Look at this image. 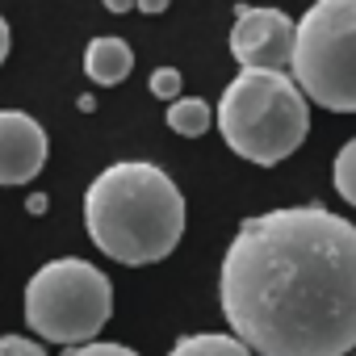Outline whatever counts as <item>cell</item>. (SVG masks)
Wrapping results in <instances>:
<instances>
[{"mask_svg":"<svg viewBox=\"0 0 356 356\" xmlns=\"http://www.w3.org/2000/svg\"><path fill=\"white\" fill-rule=\"evenodd\" d=\"M0 356H47V348L30 335H0Z\"/></svg>","mask_w":356,"mask_h":356,"instance_id":"13","label":"cell"},{"mask_svg":"<svg viewBox=\"0 0 356 356\" xmlns=\"http://www.w3.org/2000/svg\"><path fill=\"white\" fill-rule=\"evenodd\" d=\"M67 356H138L134 348H126V343H84V348H72Z\"/></svg>","mask_w":356,"mask_h":356,"instance_id":"14","label":"cell"},{"mask_svg":"<svg viewBox=\"0 0 356 356\" xmlns=\"http://www.w3.org/2000/svg\"><path fill=\"white\" fill-rule=\"evenodd\" d=\"M168 356H252L235 335H222V331H197V335H185L176 339Z\"/></svg>","mask_w":356,"mask_h":356,"instance_id":"9","label":"cell"},{"mask_svg":"<svg viewBox=\"0 0 356 356\" xmlns=\"http://www.w3.org/2000/svg\"><path fill=\"white\" fill-rule=\"evenodd\" d=\"M331 168H335V172H331V181H335L339 197H343L348 206H356V138H348V143L339 147V155H335Z\"/></svg>","mask_w":356,"mask_h":356,"instance_id":"11","label":"cell"},{"mask_svg":"<svg viewBox=\"0 0 356 356\" xmlns=\"http://www.w3.org/2000/svg\"><path fill=\"white\" fill-rule=\"evenodd\" d=\"M227 147L260 168L289 159L310 134V105L285 72H239L214 113Z\"/></svg>","mask_w":356,"mask_h":356,"instance_id":"3","label":"cell"},{"mask_svg":"<svg viewBox=\"0 0 356 356\" xmlns=\"http://www.w3.org/2000/svg\"><path fill=\"white\" fill-rule=\"evenodd\" d=\"M84 227L97 252L118 264H155L176 252L185 235V193L176 181L147 163H109L84 193Z\"/></svg>","mask_w":356,"mask_h":356,"instance_id":"2","label":"cell"},{"mask_svg":"<svg viewBox=\"0 0 356 356\" xmlns=\"http://www.w3.org/2000/svg\"><path fill=\"white\" fill-rule=\"evenodd\" d=\"M289 80L331 113H356V0H318L293 22Z\"/></svg>","mask_w":356,"mask_h":356,"instance_id":"4","label":"cell"},{"mask_svg":"<svg viewBox=\"0 0 356 356\" xmlns=\"http://www.w3.org/2000/svg\"><path fill=\"white\" fill-rule=\"evenodd\" d=\"M181 72L176 67H155L151 72V92L159 97V101H181Z\"/></svg>","mask_w":356,"mask_h":356,"instance_id":"12","label":"cell"},{"mask_svg":"<svg viewBox=\"0 0 356 356\" xmlns=\"http://www.w3.org/2000/svg\"><path fill=\"white\" fill-rule=\"evenodd\" d=\"M352 356H356V352H352Z\"/></svg>","mask_w":356,"mask_h":356,"instance_id":"17","label":"cell"},{"mask_svg":"<svg viewBox=\"0 0 356 356\" xmlns=\"http://www.w3.org/2000/svg\"><path fill=\"white\" fill-rule=\"evenodd\" d=\"M109 314L113 281L80 256L51 260L26 281V327L51 343L84 348L105 331Z\"/></svg>","mask_w":356,"mask_h":356,"instance_id":"5","label":"cell"},{"mask_svg":"<svg viewBox=\"0 0 356 356\" xmlns=\"http://www.w3.org/2000/svg\"><path fill=\"white\" fill-rule=\"evenodd\" d=\"M214 122V109L202 101V97H181V101H172L168 105V126L181 134V138H197L206 134Z\"/></svg>","mask_w":356,"mask_h":356,"instance_id":"10","label":"cell"},{"mask_svg":"<svg viewBox=\"0 0 356 356\" xmlns=\"http://www.w3.org/2000/svg\"><path fill=\"white\" fill-rule=\"evenodd\" d=\"M218 302L252 356L356 352V222L323 206L252 214L222 256Z\"/></svg>","mask_w":356,"mask_h":356,"instance_id":"1","label":"cell"},{"mask_svg":"<svg viewBox=\"0 0 356 356\" xmlns=\"http://www.w3.org/2000/svg\"><path fill=\"white\" fill-rule=\"evenodd\" d=\"M231 55L243 72H285L293 63V22L281 9H239Z\"/></svg>","mask_w":356,"mask_h":356,"instance_id":"6","label":"cell"},{"mask_svg":"<svg viewBox=\"0 0 356 356\" xmlns=\"http://www.w3.org/2000/svg\"><path fill=\"white\" fill-rule=\"evenodd\" d=\"M47 130L22 109H0V185H26L47 163Z\"/></svg>","mask_w":356,"mask_h":356,"instance_id":"7","label":"cell"},{"mask_svg":"<svg viewBox=\"0 0 356 356\" xmlns=\"http://www.w3.org/2000/svg\"><path fill=\"white\" fill-rule=\"evenodd\" d=\"M130 67H134V51H130L126 38L101 34V38H92L88 51H84V72H88L92 84H105V88H109V84H122V80L130 76Z\"/></svg>","mask_w":356,"mask_h":356,"instance_id":"8","label":"cell"},{"mask_svg":"<svg viewBox=\"0 0 356 356\" xmlns=\"http://www.w3.org/2000/svg\"><path fill=\"white\" fill-rule=\"evenodd\" d=\"M26 210H30V214H42V210H47V197H42V193H34V197L26 202Z\"/></svg>","mask_w":356,"mask_h":356,"instance_id":"16","label":"cell"},{"mask_svg":"<svg viewBox=\"0 0 356 356\" xmlns=\"http://www.w3.org/2000/svg\"><path fill=\"white\" fill-rule=\"evenodd\" d=\"M9 47H13V38H9V22L0 17V63L9 59Z\"/></svg>","mask_w":356,"mask_h":356,"instance_id":"15","label":"cell"}]
</instances>
